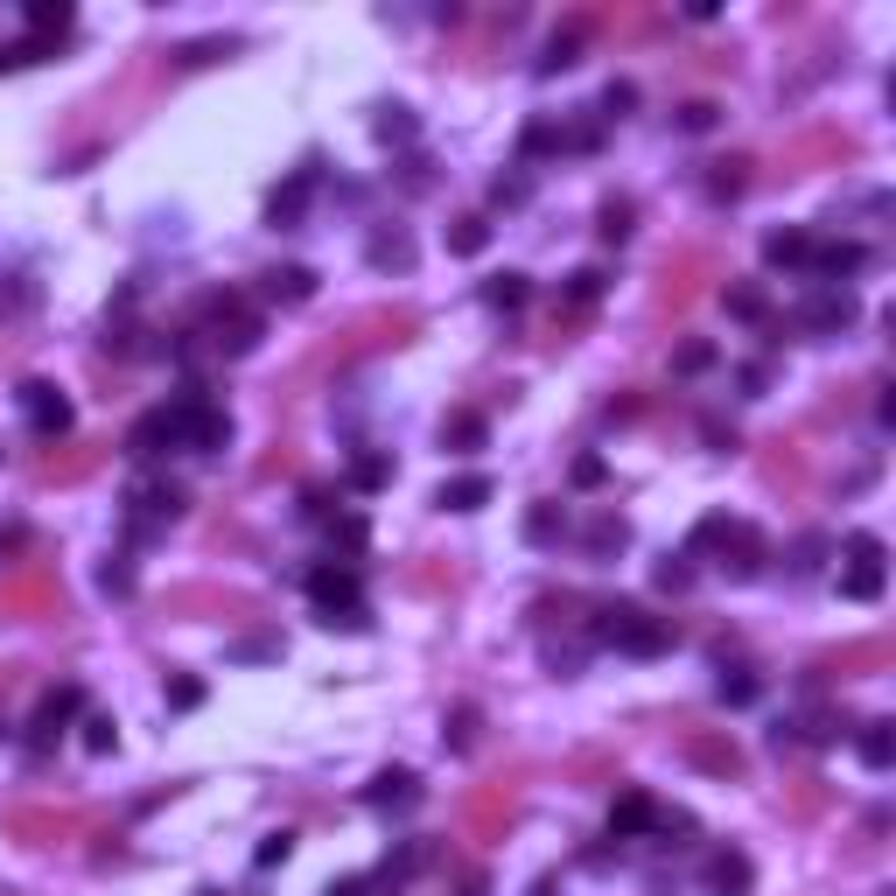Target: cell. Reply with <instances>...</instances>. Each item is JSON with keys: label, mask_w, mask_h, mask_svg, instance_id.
I'll use <instances>...</instances> for the list:
<instances>
[{"label": "cell", "mask_w": 896, "mask_h": 896, "mask_svg": "<svg viewBox=\"0 0 896 896\" xmlns=\"http://www.w3.org/2000/svg\"><path fill=\"white\" fill-rule=\"evenodd\" d=\"M715 120H721V112H715L708 99H694V106H679V126H686V133H708Z\"/></svg>", "instance_id": "cell-36"}, {"label": "cell", "mask_w": 896, "mask_h": 896, "mask_svg": "<svg viewBox=\"0 0 896 896\" xmlns=\"http://www.w3.org/2000/svg\"><path fill=\"white\" fill-rule=\"evenodd\" d=\"M372 266H392V274H407V266H413L407 232H378V239H372Z\"/></svg>", "instance_id": "cell-22"}, {"label": "cell", "mask_w": 896, "mask_h": 896, "mask_svg": "<svg viewBox=\"0 0 896 896\" xmlns=\"http://www.w3.org/2000/svg\"><path fill=\"white\" fill-rule=\"evenodd\" d=\"M197 896H218V889H197Z\"/></svg>", "instance_id": "cell-42"}, {"label": "cell", "mask_w": 896, "mask_h": 896, "mask_svg": "<svg viewBox=\"0 0 896 896\" xmlns=\"http://www.w3.org/2000/svg\"><path fill=\"white\" fill-rule=\"evenodd\" d=\"M596 638L617 644V652H631V659L673 652V623H665V617H644V609H631V602H609L602 617H596Z\"/></svg>", "instance_id": "cell-1"}, {"label": "cell", "mask_w": 896, "mask_h": 896, "mask_svg": "<svg viewBox=\"0 0 896 896\" xmlns=\"http://www.w3.org/2000/svg\"><path fill=\"white\" fill-rule=\"evenodd\" d=\"M449 742H455V750H469V742H476V708H455L449 715V729H442Z\"/></svg>", "instance_id": "cell-34"}, {"label": "cell", "mask_w": 896, "mask_h": 896, "mask_svg": "<svg viewBox=\"0 0 896 896\" xmlns=\"http://www.w3.org/2000/svg\"><path fill=\"white\" fill-rule=\"evenodd\" d=\"M484 239H490V224H484V218H463V224L449 232V253H484Z\"/></svg>", "instance_id": "cell-26"}, {"label": "cell", "mask_w": 896, "mask_h": 896, "mask_svg": "<svg viewBox=\"0 0 896 896\" xmlns=\"http://www.w3.org/2000/svg\"><path fill=\"white\" fill-rule=\"evenodd\" d=\"M442 442H455V449H484V421H476V413H455V421L442 428Z\"/></svg>", "instance_id": "cell-27"}, {"label": "cell", "mask_w": 896, "mask_h": 896, "mask_svg": "<svg viewBox=\"0 0 896 896\" xmlns=\"http://www.w3.org/2000/svg\"><path fill=\"white\" fill-rule=\"evenodd\" d=\"M561 532H567V511H561V505H540V511L526 519V540H532V546H554Z\"/></svg>", "instance_id": "cell-23"}, {"label": "cell", "mask_w": 896, "mask_h": 896, "mask_svg": "<svg viewBox=\"0 0 896 896\" xmlns=\"http://www.w3.org/2000/svg\"><path fill=\"white\" fill-rule=\"evenodd\" d=\"M176 511H182V490H176V484H141V490L126 498V526L141 532V526H162V519H176Z\"/></svg>", "instance_id": "cell-9"}, {"label": "cell", "mask_w": 896, "mask_h": 896, "mask_svg": "<svg viewBox=\"0 0 896 896\" xmlns=\"http://www.w3.org/2000/svg\"><path fill=\"white\" fill-rule=\"evenodd\" d=\"M862 259H869V253H862V245H848V239H841V245H819V239H812L806 274L827 280V288H841V274H862Z\"/></svg>", "instance_id": "cell-10"}, {"label": "cell", "mask_w": 896, "mask_h": 896, "mask_svg": "<svg viewBox=\"0 0 896 896\" xmlns=\"http://www.w3.org/2000/svg\"><path fill=\"white\" fill-rule=\"evenodd\" d=\"M631 106H638V85H609L602 91V120H623Z\"/></svg>", "instance_id": "cell-35"}, {"label": "cell", "mask_w": 896, "mask_h": 896, "mask_svg": "<svg viewBox=\"0 0 896 896\" xmlns=\"http://www.w3.org/2000/svg\"><path fill=\"white\" fill-rule=\"evenodd\" d=\"M259 280H266V301H309L316 295L309 266H274V274H259Z\"/></svg>", "instance_id": "cell-15"}, {"label": "cell", "mask_w": 896, "mask_h": 896, "mask_svg": "<svg viewBox=\"0 0 896 896\" xmlns=\"http://www.w3.org/2000/svg\"><path fill=\"white\" fill-rule=\"evenodd\" d=\"M288 854H295V833H274V841H259V869L288 862Z\"/></svg>", "instance_id": "cell-38"}, {"label": "cell", "mask_w": 896, "mask_h": 896, "mask_svg": "<svg viewBox=\"0 0 896 896\" xmlns=\"http://www.w3.org/2000/svg\"><path fill=\"white\" fill-rule=\"evenodd\" d=\"M567 64H575V35H554L546 56H540V78H554V70H567Z\"/></svg>", "instance_id": "cell-32"}, {"label": "cell", "mask_w": 896, "mask_h": 896, "mask_svg": "<svg viewBox=\"0 0 896 896\" xmlns=\"http://www.w3.org/2000/svg\"><path fill=\"white\" fill-rule=\"evenodd\" d=\"M764 259L771 266H806L812 259V232H771L764 239Z\"/></svg>", "instance_id": "cell-19"}, {"label": "cell", "mask_w": 896, "mask_h": 896, "mask_svg": "<svg viewBox=\"0 0 896 896\" xmlns=\"http://www.w3.org/2000/svg\"><path fill=\"white\" fill-rule=\"evenodd\" d=\"M490 197H498V203H526L532 182H526V176H498V189H490Z\"/></svg>", "instance_id": "cell-39"}, {"label": "cell", "mask_w": 896, "mask_h": 896, "mask_svg": "<svg viewBox=\"0 0 896 896\" xmlns=\"http://www.w3.org/2000/svg\"><path fill=\"white\" fill-rule=\"evenodd\" d=\"M596 295H602V274H596V266L567 274V288H561V301H575V309H582V301H596Z\"/></svg>", "instance_id": "cell-28"}, {"label": "cell", "mask_w": 896, "mask_h": 896, "mask_svg": "<svg viewBox=\"0 0 896 896\" xmlns=\"http://www.w3.org/2000/svg\"><path fill=\"white\" fill-rule=\"evenodd\" d=\"M413 798H421V777L413 771H378L365 785V806H413Z\"/></svg>", "instance_id": "cell-14"}, {"label": "cell", "mask_w": 896, "mask_h": 896, "mask_svg": "<svg viewBox=\"0 0 896 896\" xmlns=\"http://www.w3.org/2000/svg\"><path fill=\"white\" fill-rule=\"evenodd\" d=\"M715 365V343H686V351L673 357V372H686V378H694V372H708Z\"/></svg>", "instance_id": "cell-33"}, {"label": "cell", "mask_w": 896, "mask_h": 896, "mask_svg": "<svg viewBox=\"0 0 896 896\" xmlns=\"http://www.w3.org/2000/svg\"><path fill=\"white\" fill-rule=\"evenodd\" d=\"M64 29H70V8H64V0H56V8H49V0H35V8H29V43H22V64H35V56L49 49V35H64Z\"/></svg>", "instance_id": "cell-12"}, {"label": "cell", "mask_w": 896, "mask_h": 896, "mask_svg": "<svg viewBox=\"0 0 896 896\" xmlns=\"http://www.w3.org/2000/svg\"><path fill=\"white\" fill-rule=\"evenodd\" d=\"M526 295H532V280L526 274H498V280H484V301H490V309H526Z\"/></svg>", "instance_id": "cell-21"}, {"label": "cell", "mask_w": 896, "mask_h": 896, "mask_svg": "<svg viewBox=\"0 0 896 896\" xmlns=\"http://www.w3.org/2000/svg\"><path fill=\"white\" fill-rule=\"evenodd\" d=\"M596 232H602L609 245H617V239H631V203H602V224H596Z\"/></svg>", "instance_id": "cell-30"}, {"label": "cell", "mask_w": 896, "mask_h": 896, "mask_svg": "<svg viewBox=\"0 0 896 896\" xmlns=\"http://www.w3.org/2000/svg\"><path fill=\"white\" fill-rule=\"evenodd\" d=\"M112 742H120V735H112V721H106V715H85V750H99V756H106Z\"/></svg>", "instance_id": "cell-37"}, {"label": "cell", "mask_w": 896, "mask_h": 896, "mask_svg": "<svg viewBox=\"0 0 896 896\" xmlns=\"http://www.w3.org/2000/svg\"><path fill=\"white\" fill-rule=\"evenodd\" d=\"M700 883H708V896H742L750 889V862H742V854H708V869H700Z\"/></svg>", "instance_id": "cell-13"}, {"label": "cell", "mask_w": 896, "mask_h": 896, "mask_svg": "<svg viewBox=\"0 0 896 896\" xmlns=\"http://www.w3.org/2000/svg\"><path fill=\"white\" fill-rule=\"evenodd\" d=\"M442 511H476V505H490V476H455V484H442V498H434Z\"/></svg>", "instance_id": "cell-16"}, {"label": "cell", "mask_w": 896, "mask_h": 896, "mask_svg": "<svg viewBox=\"0 0 896 896\" xmlns=\"http://www.w3.org/2000/svg\"><path fill=\"white\" fill-rule=\"evenodd\" d=\"M85 708V694L78 686H56V694H43V708H35V721H29V750H49L56 735H64V721Z\"/></svg>", "instance_id": "cell-7"}, {"label": "cell", "mask_w": 896, "mask_h": 896, "mask_svg": "<svg viewBox=\"0 0 896 896\" xmlns=\"http://www.w3.org/2000/svg\"><path fill=\"white\" fill-rule=\"evenodd\" d=\"M659 819H665V812H659L644 792H623L617 806H609V833H617V841H631V833H659Z\"/></svg>", "instance_id": "cell-11"}, {"label": "cell", "mask_w": 896, "mask_h": 896, "mask_svg": "<svg viewBox=\"0 0 896 896\" xmlns=\"http://www.w3.org/2000/svg\"><path fill=\"white\" fill-rule=\"evenodd\" d=\"M392 476V463H378V455H365V463H351V490H378Z\"/></svg>", "instance_id": "cell-31"}, {"label": "cell", "mask_w": 896, "mask_h": 896, "mask_svg": "<svg viewBox=\"0 0 896 896\" xmlns=\"http://www.w3.org/2000/svg\"><path fill=\"white\" fill-rule=\"evenodd\" d=\"M126 449H133V455H168V449H182V407H176V399L155 407V413H141L133 434H126Z\"/></svg>", "instance_id": "cell-5"}, {"label": "cell", "mask_w": 896, "mask_h": 896, "mask_svg": "<svg viewBox=\"0 0 896 896\" xmlns=\"http://www.w3.org/2000/svg\"><path fill=\"white\" fill-rule=\"evenodd\" d=\"M854 322V295L848 288H819L806 309H798V330H812V336H833V330H848Z\"/></svg>", "instance_id": "cell-8"}, {"label": "cell", "mask_w": 896, "mask_h": 896, "mask_svg": "<svg viewBox=\"0 0 896 896\" xmlns=\"http://www.w3.org/2000/svg\"><path fill=\"white\" fill-rule=\"evenodd\" d=\"M841 596L848 602H875V596H883V540H875V532H854V540H848Z\"/></svg>", "instance_id": "cell-3"}, {"label": "cell", "mask_w": 896, "mask_h": 896, "mask_svg": "<svg viewBox=\"0 0 896 896\" xmlns=\"http://www.w3.org/2000/svg\"><path fill=\"white\" fill-rule=\"evenodd\" d=\"M378 141H392V147L413 141V112L407 106H386V112H378Z\"/></svg>", "instance_id": "cell-25"}, {"label": "cell", "mask_w": 896, "mask_h": 896, "mask_svg": "<svg viewBox=\"0 0 896 896\" xmlns=\"http://www.w3.org/2000/svg\"><path fill=\"white\" fill-rule=\"evenodd\" d=\"M715 694H721V708H750V700L764 694V679H756L750 665H729V673L715 679Z\"/></svg>", "instance_id": "cell-17"}, {"label": "cell", "mask_w": 896, "mask_h": 896, "mask_svg": "<svg viewBox=\"0 0 896 896\" xmlns=\"http://www.w3.org/2000/svg\"><path fill=\"white\" fill-rule=\"evenodd\" d=\"M729 316H742V322H764V316H771V301L756 295V288H729Z\"/></svg>", "instance_id": "cell-29"}, {"label": "cell", "mask_w": 896, "mask_h": 896, "mask_svg": "<svg viewBox=\"0 0 896 896\" xmlns=\"http://www.w3.org/2000/svg\"><path fill=\"white\" fill-rule=\"evenodd\" d=\"M197 700H203L197 679H176V686H168V708H197Z\"/></svg>", "instance_id": "cell-40"}, {"label": "cell", "mask_w": 896, "mask_h": 896, "mask_svg": "<svg viewBox=\"0 0 896 896\" xmlns=\"http://www.w3.org/2000/svg\"><path fill=\"white\" fill-rule=\"evenodd\" d=\"M0 735H8V729H0Z\"/></svg>", "instance_id": "cell-43"}, {"label": "cell", "mask_w": 896, "mask_h": 896, "mask_svg": "<svg viewBox=\"0 0 896 896\" xmlns=\"http://www.w3.org/2000/svg\"><path fill=\"white\" fill-rule=\"evenodd\" d=\"M623 540H631V526H623L617 511H602V519L588 526V554H596V561H609V554H623Z\"/></svg>", "instance_id": "cell-20"}, {"label": "cell", "mask_w": 896, "mask_h": 896, "mask_svg": "<svg viewBox=\"0 0 896 896\" xmlns=\"http://www.w3.org/2000/svg\"><path fill=\"white\" fill-rule=\"evenodd\" d=\"M365 889H372V875H343V883H330L322 896H365Z\"/></svg>", "instance_id": "cell-41"}, {"label": "cell", "mask_w": 896, "mask_h": 896, "mask_svg": "<svg viewBox=\"0 0 896 896\" xmlns=\"http://www.w3.org/2000/svg\"><path fill=\"white\" fill-rule=\"evenodd\" d=\"M309 197H316V162L295 168V176L280 182L274 197H266V224H274V232H295V224L309 218Z\"/></svg>", "instance_id": "cell-6"}, {"label": "cell", "mask_w": 896, "mask_h": 896, "mask_svg": "<svg viewBox=\"0 0 896 896\" xmlns=\"http://www.w3.org/2000/svg\"><path fill=\"white\" fill-rule=\"evenodd\" d=\"M309 602H316V617L330 623H343V631H365L372 623V609H365V588H357V567H316L309 575Z\"/></svg>", "instance_id": "cell-2"}, {"label": "cell", "mask_w": 896, "mask_h": 896, "mask_svg": "<svg viewBox=\"0 0 896 896\" xmlns=\"http://www.w3.org/2000/svg\"><path fill=\"white\" fill-rule=\"evenodd\" d=\"M862 764L869 771H889L896 764V729H889V721H862Z\"/></svg>", "instance_id": "cell-18"}, {"label": "cell", "mask_w": 896, "mask_h": 896, "mask_svg": "<svg viewBox=\"0 0 896 896\" xmlns=\"http://www.w3.org/2000/svg\"><path fill=\"white\" fill-rule=\"evenodd\" d=\"M22 413H29V428L43 434V442H56V434H70V399L49 386V378H29L22 386Z\"/></svg>", "instance_id": "cell-4"}, {"label": "cell", "mask_w": 896, "mask_h": 896, "mask_svg": "<svg viewBox=\"0 0 896 896\" xmlns=\"http://www.w3.org/2000/svg\"><path fill=\"white\" fill-rule=\"evenodd\" d=\"M659 588H673V596H679V588H694V554H665L659 561Z\"/></svg>", "instance_id": "cell-24"}]
</instances>
